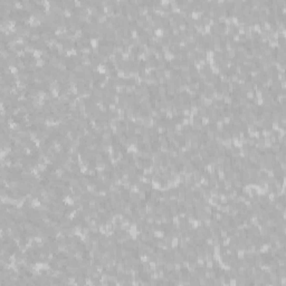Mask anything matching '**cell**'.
I'll use <instances>...</instances> for the list:
<instances>
[{"label":"cell","instance_id":"obj_1","mask_svg":"<svg viewBox=\"0 0 286 286\" xmlns=\"http://www.w3.org/2000/svg\"><path fill=\"white\" fill-rule=\"evenodd\" d=\"M23 2V6H24V10L26 12H33L35 10V2H30L29 0H24Z\"/></svg>","mask_w":286,"mask_h":286},{"label":"cell","instance_id":"obj_2","mask_svg":"<svg viewBox=\"0 0 286 286\" xmlns=\"http://www.w3.org/2000/svg\"><path fill=\"white\" fill-rule=\"evenodd\" d=\"M96 20H97V24H105L108 20V18L103 11H100L98 15L96 16Z\"/></svg>","mask_w":286,"mask_h":286},{"label":"cell","instance_id":"obj_3","mask_svg":"<svg viewBox=\"0 0 286 286\" xmlns=\"http://www.w3.org/2000/svg\"><path fill=\"white\" fill-rule=\"evenodd\" d=\"M76 121H77V123H78V128L80 130L90 128V123H88L87 120H85V119H78V120H76Z\"/></svg>","mask_w":286,"mask_h":286},{"label":"cell","instance_id":"obj_4","mask_svg":"<svg viewBox=\"0 0 286 286\" xmlns=\"http://www.w3.org/2000/svg\"><path fill=\"white\" fill-rule=\"evenodd\" d=\"M92 96L97 97V98H103V97H104L103 90H101V88H98V87L95 86V87L93 88V94H92Z\"/></svg>","mask_w":286,"mask_h":286},{"label":"cell","instance_id":"obj_5","mask_svg":"<svg viewBox=\"0 0 286 286\" xmlns=\"http://www.w3.org/2000/svg\"><path fill=\"white\" fill-rule=\"evenodd\" d=\"M158 142L161 144V145H170L168 142V139H167V135L164 134H159L158 135Z\"/></svg>","mask_w":286,"mask_h":286},{"label":"cell","instance_id":"obj_6","mask_svg":"<svg viewBox=\"0 0 286 286\" xmlns=\"http://www.w3.org/2000/svg\"><path fill=\"white\" fill-rule=\"evenodd\" d=\"M170 67H171V69L173 70V72H177V70L180 72V62L177 61V59H172V61L170 62Z\"/></svg>","mask_w":286,"mask_h":286},{"label":"cell","instance_id":"obj_7","mask_svg":"<svg viewBox=\"0 0 286 286\" xmlns=\"http://www.w3.org/2000/svg\"><path fill=\"white\" fill-rule=\"evenodd\" d=\"M160 196H161V192L159 191V190L152 189V191L150 192V199L153 200V201H155V202H157V200H158V198H159Z\"/></svg>","mask_w":286,"mask_h":286},{"label":"cell","instance_id":"obj_8","mask_svg":"<svg viewBox=\"0 0 286 286\" xmlns=\"http://www.w3.org/2000/svg\"><path fill=\"white\" fill-rule=\"evenodd\" d=\"M80 54L82 55H87V56H91L92 53H93V48L91 46H84V47L80 49Z\"/></svg>","mask_w":286,"mask_h":286},{"label":"cell","instance_id":"obj_9","mask_svg":"<svg viewBox=\"0 0 286 286\" xmlns=\"http://www.w3.org/2000/svg\"><path fill=\"white\" fill-rule=\"evenodd\" d=\"M145 23H146L145 17H139V18L135 20V25H136L137 29H139V28H143L144 25H145Z\"/></svg>","mask_w":286,"mask_h":286},{"label":"cell","instance_id":"obj_10","mask_svg":"<svg viewBox=\"0 0 286 286\" xmlns=\"http://www.w3.org/2000/svg\"><path fill=\"white\" fill-rule=\"evenodd\" d=\"M164 270L167 273H172L174 270V263L173 262H167V264L164 265Z\"/></svg>","mask_w":286,"mask_h":286},{"label":"cell","instance_id":"obj_11","mask_svg":"<svg viewBox=\"0 0 286 286\" xmlns=\"http://www.w3.org/2000/svg\"><path fill=\"white\" fill-rule=\"evenodd\" d=\"M154 238L155 239H163L165 236V231L164 230H160V229H157L155 231H153Z\"/></svg>","mask_w":286,"mask_h":286},{"label":"cell","instance_id":"obj_12","mask_svg":"<svg viewBox=\"0 0 286 286\" xmlns=\"http://www.w3.org/2000/svg\"><path fill=\"white\" fill-rule=\"evenodd\" d=\"M69 130L70 131H73V132H76V131H78V123H77L76 120H73V121H69Z\"/></svg>","mask_w":286,"mask_h":286},{"label":"cell","instance_id":"obj_13","mask_svg":"<svg viewBox=\"0 0 286 286\" xmlns=\"http://www.w3.org/2000/svg\"><path fill=\"white\" fill-rule=\"evenodd\" d=\"M202 210H203V212H206L209 217H211V216H212V214H214L212 207H211L210 204H204L203 208H202Z\"/></svg>","mask_w":286,"mask_h":286},{"label":"cell","instance_id":"obj_14","mask_svg":"<svg viewBox=\"0 0 286 286\" xmlns=\"http://www.w3.org/2000/svg\"><path fill=\"white\" fill-rule=\"evenodd\" d=\"M247 50V47H245V45H241V44H238L237 47H236V54H245Z\"/></svg>","mask_w":286,"mask_h":286},{"label":"cell","instance_id":"obj_15","mask_svg":"<svg viewBox=\"0 0 286 286\" xmlns=\"http://www.w3.org/2000/svg\"><path fill=\"white\" fill-rule=\"evenodd\" d=\"M29 39L33 41V43H37V41H39V40L41 39V36H40L39 33H33Z\"/></svg>","mask_w":286,"mask_h":286},{"label":"cell","instance_id":"obj_16","mask_svg":"<svg viewBox=\"0 0 286 286\" xmlns=\"http://www.w3.org/2000/svg\"><path fill=\"white\" fill-rule=\"evenodd\" d=\"M263 108H264V111H268V112H272V110H273V106H272V103L270 102H268L265 100L263 102Z\"/></svg>","mask_w":286,"mask_h":286},{"label":"cell","instance_id":"obj_17","mask_svg":"<svg viewBox=\"0 0 286 286\" xmlns=\"http://www.w3.org/2000/svg\"><path fill=\"white\" fill-rule=\"evenodd\" d=\"M158 94L161 96H165L167 95V87L163 86V85H159L158 86Z\"/></svg>","mask_w":286,"mask_h":286},{"label":"cell","instance_id":"obj_18","mask_svg":"<svg viewBox=\"0 0 286 286\" xmlns=\"http://www.w3.org/2000/svg\"><path fill=\"white\" fill-rule=\"evenodd\" d=\"M238 90V85H237V83H228V92L229 93H234L235 91H237Z\"/></svg>","mask_w":286,"mask_h":286},{"label":"cell","instance_id":"obj_19","mask_svg":"<svg viewBox=\"0 0 286 286\" xmlns=\"http://www.w3.org/2000/svg\"><path fill=\"white\" fill-rule=\"evenodd\" d=\"M232 187L236 190H240L243 188V181L241 180H234L232 181Z\"/></svg>","mask_w":286,"mask_h":286},{"label":"cell","instance_id":"obj_20","mask_svg":"<svg viewBox=\"0 0 286 286\" xmlns=\"http://www.w3.org/2000/svg\"><path fill=\"white\" fill-rule=\"evenodd\" d=\"M247 158H248V161H249L250 164H257V163H258V161H257V155L249 153Z\"/></svg>","mask_w":286,"mask_h":286},{"label":"cell","instance_id":"obj_21","mask_svg":"<svg viewBox=\"0 0 286 286\" xmlns=\"http://www.w3.org/2000/svg\"><path fill=\"white\" fill-rule=\"evenodd\" d=\"M79 181H80V185L84 186V187H87V186H88V185H90V183L92 182L91 180H90V178H88V177H86V175L82 177V178L79 179Z\"/></svg>","mask_w":286,"mask_h":286},{"label":"cell","instance_id":"obj_22","mask_svg":"<svg viewBox=\"0 0 286 286\" xmlns=\"http://www.w3.org/2000/svg\"><path fill=\"white\" fill-rule=\"evenodd\" d=\"M172 75H173V70H172L171 68H170V69H167V68H165V69L163 70V77H164L165 79L171 78Z\"/></svg>","mask_w":286,"mask_h":286},{"label":"cell","instance_id":"obj_23","mask_svg":"<svg viewBox=\"0 0 286 286\" xmlns=\"http://www.w3.org/2000/svg\"><path fill=\"white\" fill-rule=\"evenodd\" d=\"M163 59L164 61H172V59H174V54H172V53L169 50L168 53H164L163 54Z\"/></svg>","mask_w":286,"mask_h":286},{"label":"cell","instance_id":"obj_24","mask_svg":"<svg viewBox=\"0 0 286 286\" xmlns=\"http://www.w3.org/2000/svg\"><path fill=\"white\" fill-rule=\"evenodd\" d=\"M212 218L215 220H217V221H221L222 220V218H224V214H221L220 211H217V212H214L212 214Z\"/></svg>","mask_w":286,"mask_h":286},{"label":"cell","instance_id":"obj_25","mask_svg":"<svg viewBox=\"0 0 286 286\" xmlns=\"http://www.w3.org/2000/svg\"><path fill=\"white\" fill-rule=\"evenodd\" d=\"M256 95H255V91L254 90H252V91H247L246 92V94H245V97L247 98V100H250V101H253V98L255 97Z\"/></svg>","mask_w":286,"mask_h":286},{"label":"cell","instance_id":"obj_26","mask_svg":"<svg viewBox=\"0 0 286 286\" xmlns=\"http://www.w3.org/2000/svg\"><path fill=\"white\" fill-rule=\"evenodd\" d=\"M69 185L74 187V188H76V187H78L80 185V181H79V179L78 178H75V177H73L72 180H70V182H69Z\"/></svg>","mask_w":286,"mask_h":286},{"label":"cell","instance_id":"obj_27","mask_svg":"<svg viewBox=\"0 0 286 286\" xmlns=\"http://www.w3.org/2000/svg\"><path fill=\"white\" fill-rule=\"evenodd\" d=\"M246 268L244 267V266H238L237 267V274L239 275V276H247V274H246Z\"/></svg>","mask_w":286,"mask_h":286},{"label":"cell","instance_id":"obj_28","mask_svg":"<svg viewBox=\"0 0 286 286\" xmlns=\"http://www.w3.org/2000/svg\"><path fill=\"white\" fill-rule=\"evenodd\" d=\"M142 132H143V128L142 126H135L133 130V134L136 136H141L142 135Z\"/></svg>","mask_w":286,"mask_h":286},{"label":"cell","instance_id":"obj_29","mask_svg":"<svg viewBox=\"0 0 286 286\" xmlns=\"http://www.w3.org/2000/svg\"><path fill=\"white\" fill-rule=\"evenodd\" d=\"M216 149H217L218 153H219L220 155L226 154V149H225V146L222 145V144H216Z\"/></svg>","mask_w":286,"mask_h":286},{"label":"cell","instance_id":"obj_30","mask_svg":"<svg viewBox=\"0 0 286 286\" xmlns=\"http://www.w3.org/2000/svg\"><path fill=\"white\" fill-rule=\"evenodd\" d=\"M72 178H73V177L70 175V173H68V172H65V173L62 175V181L63 182H70Z\"/></svg>","mask_w":286,"mask_h":286},{"label":"cell","instance_id":"obj_31","mask_svg":"<svg viewBox=\"0 0 286 286\" xmlns=\"http://www.w3.org/2000/svg\"><path fill=\"white\" fill-rule=\"evenodd\" d=\"M237 101H238L239 105H240V107H241V106H245V105H246V104H247V103H248V102H249V101L247 100V98H246L245 96H240V97H239Z\"/></svg>","mask_w":286,"mask_h":286},{"label":"cell","instance_id":"obj_32","mask_svg":"<svg viewBox=\"0 0 286 286\" xmlns=\"http://www.w3.org/2000/svg\"><path fill=\"white\" fill-rule=\"evenodd\" d=\"M34 83L36 84V85H43V84H44L43 77H40V76H35V77H34Z\"/></svg>","mask_w":286,"mask_h":286},{"label":"cell","instance_id":"obj_33","mask_svg":"<svg viewBox=\"0 0 286 286\" xmlns=\"http://www.w3.org/2000/svg\"><path fill=\"white\" fill-rule=\"evenodd\" d=\"M270 149H272V152L275 154V153H278V152H280L281 146H280V144H278V143H275V144H273V145L270 146Z\"/></svg>","mask_w":286,"mask_h":286},{"label":"cell","instance_id":"obj_34","mask_svg":"<svg viewBox=\"0 0 286 286\" xmlns=\"http://www.w3.org/2000/svg\"><path fill=\"white\" fill-rule=\"evenodd\" d=\"M226 230H227V232H228V235H232L235 232V230H236V228H235V226L232 225V224H230L228 226V227H226L225 228Z\"/></svg>","mask_w":286,"mask_h":286},{"label":"cell","instance_id":"obj_35","mask_svg":"<svg viewBox=\"0 0 286 286\" xmlns=\"http://www.w3.org/2000/svg\"><path fill=\"white\" fill-rule=\"evenodd\" d=\"M246 131L247 132H254V131H256V128H255V125L253 124V123H249V124H246Z\"/></svg>","mask_w":286,"mask_h":286},{"label":"cell","instance_id":"obj_36","mask_svg":"<svg viewBox=\"0 0 286 286\" xmlns=\"http://www.w3.org/2000/svg\"><path fill=\"white\" fill-rule=\"evenodd\" d=\"M91 235L93 236H96L100 234V229H98V226H95V227H91Z\"/></svg>","mask_w":286,"mask_h":286},{"label":"cell","instance_id":"obj_37","mask_svg":"<svg viewBox=\"0 0 286 286\" xmlns=\"http://www.w3.org/2000/svg\"><path fill=\"white\" fill-rule=\"evenodd\" d=\"M180 35V30L178 27H174V28H171V36L173 37H178Z\"/></svg>","mask_w":286,"mask_h":286},{"label":"cell","instance_id":"obj_38","mask_svg":"<svg viewBox=\"0 0 286 286\" xmlns=\"http://www.w3.org/2000/svg\"><path fill=\"white\" fill-rule=\"evenodd\" d=\"M36 64H37V67H44L47 63H46V59L44 58H39V59H37L36 61Z\"/></svg>","mask_w":286,"mask_h":286},{"label":"cell","instance_id":"obj_39","mask_svg":"<svg viewBox=\"0 0 286 286\" xmlns=\"http://www.w3.org/2000/svg\"><path fill=\"white\" fill-rule=\"evenodd\" d=\"M219 80L221 83H228V74H220Z\"/></svg>","mask_w":286,"mask_h":286},{"label":"cell","instance_id":"obj_40","mask_svg":"<svg viewBox=\"0 0 286 286\" xmlns=\"http://www.w3.org/2000/svg\"><path fill=\"white\" fill-rule=\"evenodd\" d=\"M278 258H285L286 257V252L284 249H277V255Z\"/></svg>","mask_w":286,"mask_h":286},{"label":"cell","instance_id":"obj_41","mask_svg":"<svg viewBox=\"0 0 286 286\" xmlns=\"http://www.w3.org/2000/svg\"><path fill=\"white\" fill-rule=\"evenodd\" d=\"M145 224L150 225V226L154 225V217H152V216H146V218H145Z\"/></svg>","mask_w":286,"mask_h":286},{"label":"cell","instance_id":"obj_42","mask_svg":"<svg viewBox=\"0 0 286 286\" xmlns=\"http://www.w3.org/2000/svg\"><path fill=\"white\" fill-rule=\"evenodd\" d=\"M217 164L225 165V155H219V157L217 158Z\"/></svg>","mask_w":286,"mask_h":286},{"label":"cell","instance_id":"obj_43","mask_svg":"<svg viewBox=\"0 0 286 286\" xmlns=\"http://www.w3.org/2000/svg\"><path fill=\"white\" fill-rule=\"evenodd\" d=\"M167 95H168V96L173 97L174 95H177L175 90H174V88H167Z\"/></svg>","mask_w":286,"mask_h":286},{"label":"cell","instance_id":"obj_44","mask_svg":"<svg viewBox=\"0 0 286 286\" xmlns=\"http://www.w3.org/2000/svg\"><path fill=\"white\" fill-rule=\"evenodd\" d=\"M131 45V38H125L123 37L122 39V46H130Z\"/></svg>","mask_w":286,"mask_h":286},{"label":"cell","instance_id":"obj_45","mask_svg":"<svg viewBox=\"0 0 286 286\" xmlns=\"http://www.w3.org/2000/svg\"><path fill=\"white\" fill-rule=\"evenodd\" d=\"M104 207H105V209H106V211H111L113 209V206H112V203L110 202V201H105Z\"/></svg>","mask_w":286,"mask_h":286},{"label":"cell","instance_id":"obj_46","mask_svg":"<svg viewBox=\"0 0 286 286\" xmlns=\"http://www.w3.org/2000/svg\"><path fill=\"white\" fill-rule=\"evenodd\" d=\"M165 131H167V129L163 128V126H161V125H159L158 128H157L158 134H165Z\"/></svg>","mask_w":286,"mask_h":286},{"label":"cell","instance_id":"obj_47","mask_svg":"<svg viewBox=\"0 0 286 286\" xmlns=\"http://www.w3.org/2000/svg\"><path fill=\"white\" fill-rule=\"evenodd\" d=\"M134 96L135 97H141L142 96V91H141L140 87H136L135 91H134Z\"/></svg>","mask_w":286,"mask_h":286},{"label":"cell","instance_id":"obj_48","mask_svg":"<svg viewBox=\"0 0 286 286\" xmlns=\"http://www.w3.org/2000/svg\"><path fill=\"white\" fill-rule=\"evenodd\" d=\"M96 174H97V172H96V170H95V169H88V172H87V175H90V177H96Z\"/></svg>","mask_w":286,"mask_h":286},{"label":"cell","instance_id":"obj_49","mask_svg":"<svg viewBox=\"0 0 286 286\" xmlns=\"http://www.w3.org/2000/svg\"><path fill=\"white\" fill-rule=\"evenodd\" d=\"M199 141H195V142H191V150H198V148H199Z\"/></svg>","mask_w":286,"mask_h":286},{"label":"cell","instance_id":"obj_50","mask_svg":"<svg viewBox=\"0 0 286 286\" xmlns=\"http://www.w3.org/2000/svg\"><path fill=\"white\" fill-rule=\"evenodd\" d=\"M97 211H98V214H100L101 216H103V215L106 212V209H105V207H102V206H101V207L97 208Z\"/></svg>","mask_w":286,"mask_h":286},{"label":"cell","instance_id":"obj_51","mask_svg":"<svg viewBox=\"0 0 286 286\" xmlns=\"http://www.w3.org/2000/svg\"><path fill=\"white\" fill-rule=\"evenodd\" d=\"M165 115H167V120H169V121H172L174 118V115H173V113L172 112H167L165 113Z\"/></svg>","mask_w":286,"mask_h":286},{"label":"cell","instance_id":"obj_52","mask_svg":"<svg viewBox=\"0 0 286 286\" xmlns=\"http://www.w3.org/2000/svg\"><path fill=\"white\" fill-rule=\"evenodd\" d=\"M245 107H246L248 111H252V110H253V107H254V104L252 103V102H250V103L248 102V103H247V104L245 105Z\"/></svg>","mask_w":286,"mask_h":286},{"label":"cell","instance_id":"obj_53","mask_svg":"<svg viewBox=\"0 0 286 286\" xmlns=\"http://www.w3.org/2000/svg\"><path fill=\"white\" fill-rule=\"evenodd\" d=\"M139 198L141 200H144L145 199V191H140L139 192Z\"/></svg>","mask_w":286,"mask_h":286},{"label":"cell","instance_id":"obj_54","mask_svg":"<svg viewBox=\"0 0 286 286\" xmlns=\"http://www.w3.org/2000/svg\"><path fill=\"white\" fill-rule=\"evenodd\" d=\"M277 7H285V1L284 0H276Z\"/></svg>","mask_w":286,"mask_h":286},{"label":"cell","instance_id":"obj_55","mask_svg":"<svg viewBox=\"0 0 286 286\" xmlns=\"http://www.w3.org/2000/svg\"><path fill=\"white\" fill-rule=\"evenodd\" d=\"M159 79V84L160 85H163V84H165V82H167V79L164 78V77H160V78H158Z\"/></svg>","mask_w":286,"mask_h":286},{"label":"cell","instance_id":"obj_56","mask_svg":"<svg viewBox=\"0 0 286 286\" xmlns=\"http://www.w3.org/2000/svg\"><path fill=\"white\" fill-rule=\"evenodd\" d=\"M6 43L5 41H1V43H0V50H6Z\"/></svg>","mask_w":286,"mask_h":286},{"label":"cell","instance_id":"obj_57","mask_svg":"<svg viewBox=\"0 0 286 286\" xmlns=\"http://www.w3.org/2000/svg\"><path fill=\"white\" fill-rule=\"evenodd\" d=\"M0 122H1V124H5L6 123V116H1V118H0Z\"/></svg>","mask_w":286,"mask_h":286},{"label":"cell","instance_id":"obj_58","mask_svg":"<svg viewBox=\"0 0 286 286\" xmlns=\"http://www.w3.org/2000/svg\"><path fill=\"white\" fill-rule=\"evenodd\" d=\"M282 12H283V13L286 12V7H282Z\"/></svg>","mask_w":286,"mask_h":286}]
</instances>
